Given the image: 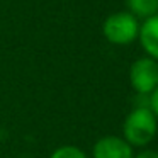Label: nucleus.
I'll use <instances>...</instances> for the list:
<instances>
[{
	"instance_id": "1",
	"label": "nucleus",
	"mask_w": 158,
	"mask_h": 158,
	"mask_svg": "<svg viewBox=\"0 0 158 158\" xmlns=\"http://www.w3.org/2000/svg\"><path fill=\"white\" fill-rule=\"evenodd\" d=\"M158 119L150 107H134L123 124V138L131 146H146L156 136Z\"/></svg>"
},
{
	"instance_id": "2",
	"label": "nucleus",
	"mask_w": 158,
	"mask_h": 158,
	"mask_svg": "<svg viewBox=\"0 0 158 158\" xmlns=\"http://www.w3.org/2000/svg\"><path fill=\"white\" fill-rule=\"evenodd\" d=\"M139 19H136L131 12L121 10L107 15L102 24V34L110 44L127 46L138 39L139 34Z\"/></svg>"
},
{
	"instance_id": "3",
	"label": "nucleus",
	"mask_w": 158,
	"mask_h": 158,
	"mask_svg": "<svg viewBox=\"0 0 158 158\" xmlns=\"http://www.w3.org/2000/svg\"><path fill=\"white\" fill-rule=\"evenodd\" d=\"M129 83L138 95H150L158 87V61L150 56L138 58L129 68Z\"/></svg>"
},
{
	"instance_id": "4",
	"label": "nucleus",
	"mask_w": 158,
	"mask_h": 158,
	"mask_svg": "<svg viewBox=\"0 0 158 158\" xmlns=\"http://www.w3.org/2000/svg\"><path fill=\"white\" fill-rule=\"evenodd\" d=\"M133 146L121 136H104L95 141L92 158H133Z\"/></svg>"
},
{
	"instance_id": "5",
	"label": "nucleus",
	"mask_w": 158,
	"mask_h": 158,
	"mask_svg": "<svg viewBox=\"0 0 158 158\" xmlns=\"http://www.w3.org/2000/svg\"><path fill=\"white\" fill-rule=\"evenodd\" d=\"M138 39L146 56L158 61V14L141 22Z\"/></svg>"
},
{
	"instance_id": "6",
	"label": "nucleus",
	"mask_w": 158,
	"mask_h": 158,
	"mask_svg": "<svg viewBox=\"0 0 158 158\" xmlns=\"http://www.w3.org/2000/svg\"><path fill=\"white\" fill-rule=\"evenodd\" d=\"M127 12L136 19H148L158 14V0H126Z\"/></svg>"
},
{
	"instance_id": "7",
	"label": "nucleus",
	"mask_w": 158,
	"mask_h": 158,
	"mask_svg": "<svg viewBox=\"0 0 158 158\" xmlns=\"http://www.w3.org/2000/svg\"><path fill=\"white\" fill-rule=\"evenodd\" d=\"M49 158H89L87 153L78 146H73V144H63V146H58Z\"/></svg>"
},
{
	"instance_id": "8",
	"label": "nucleus",
	"mask_w": 158,
	"mask_h": 158,
	"mask_svg": "<svg viewBox=\"0 0 158 158\" xmlns=\"http://www.w3.org/2000/svg\"><path fill=\"white\" fill-rule=\"evenodd\" d=\"M148 107H150V110L156 116V119H158V87L148 95Z\"/></svg>"
},
{
	"instance_id": "9",
	"label": "nucleus",
	"mask_w": 158,
	"mask_h": 158,
	"mask_svg": "<svg viewBox=\"0 0 158 158\" xmlns=\"http://www.w3.org/2000/svg\"><path fill=\"white\" fill-rule=\"evenodd\" d=\"M133 158H158V151H155V150H144V151H141V153L134 155Z\"/></svg>"
}]
</instances>
